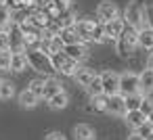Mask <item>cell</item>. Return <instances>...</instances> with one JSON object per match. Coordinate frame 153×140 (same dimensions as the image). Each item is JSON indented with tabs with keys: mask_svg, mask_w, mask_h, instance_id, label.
I'll list each match as a JSON object with an SVG mask.
<instances>
[{
	"mask_svg": "<svg viewBox=\"0 0 153 140\" xmlns=\"http://www.w3.org/2000/svg\"><path fill=\"white\" fill-rule=\"evenodd\" d=\"M74 29H76L78 36L82 38V42H86V40H90V42H105V40H107L103 25H99L97 21L86 19V17H84V19H78L76 25H74Z\"/></svg>",
	"mask_w": 153,
	"mask_h": 140,
	"instance_id": "6da1fadb",
	"label": "cell"
},
{
	"mask_svg": "<svg viewBox=\"0 0 153 140\" xmlns=\"http://www.w3.org/2000/svg\"><path fill=\"white\" fill-rule=\"evenodd\" d=\"M25 59H27V65L32 69H36L38 73H44V75L53 77L51 73L55 71V67H53V61H51V57L46 52H42L40 48H25Z\"/></svg>",
	"mask_w": 153,
	"mask_h": 140,
	"instance_id": "7a4b0ae2",
	"label": "cell"
},
{
	"mask_svg": "<svg viewBox=\"0 0 153 140\" xmlns=\"http://www.w3.org/2000/svg\"><path fill=\"white\" fill-rule=\"evenodd\" d=\"M124 21H126L128 27H132V29H136V32L147 25L145 7L138 2V0H134V2H130V4L126 7V11H124Z\"/></svg>",
	"mask_w": 153,
	"mask_h": 140,
	"instance_id": "3957f363",
	"label": "cell"
},
{
	"mask_svg": "<svg viewBox=\"0 0 153 140\" xmlns=\"http://www.w3.org/2000/svg\"><path fill=\"white\" fill-rule=\"evenodd\" d=\"M120 94H124V96L140 94L138 73H132V71H124V73H120Z\"/></svg>",
	"mask_w": 153,
	"mask_h": 140,
	"instance_id": "277c9868",
	"label": "cell"
},
{
	"mask_svg": "<svg viewBox=\"0 0 153 140\" xmlns=\"http://www.w3.org/2000/svg\"><path fill=\"white\" fill-rule=\"evenodd\" d=\"M51 61H53L55 71H59V73H63V75H71V77H74V73L78 71V63H76V61H71L69 57H65L63 52L53 55V57H51Z\"/></svg>",
	"mask_w": 153,
	"mask_h": 140,
	"instance_id": "5b68a950",
	"label": "cell"
},
{
	"mask_svg": "<svg viewBox=\"0 0 153 140\" xmlns=\"http://www.w3.org/2000/svg\"><path fill=\"white\" fill-rule=\"evenodd\" d=\"M97 17H99L101 23H109L115 17H120V9H117V4L113 0H103V2H99V7H97Z\"/></svg>",
	"mask_w": 153,
	"mask_h": 140,
	"instance_id": "8992f818",
	"label": "cell"
},
{
	"mask_svg": "<svg viewBox=\"0 0 153 140\" xmlns=\"http://www.w3.org/2000/svg\"><path fill=\"white\" fill-rule=\"evenodd\" d=\"M101 84H103V94H107V96L120 94V73L103 71L101 73Z\"/></svg>",
	"mask_w": 153,
	"mask_h": 140,
	"instance_id": "52a82bcc",
	"label": "cell"
},
{
	"mask_svg": "<svg viewBox=\"0 0 153 140\" xmlns=\"http://www.w3.org/2000/svg\"><path fill=\"white\" fill-rule=\"evenodd\" d=\"M103 29H105V38H107V40L117 42V40L122 38V34L126 32V21H124L122 17H115V19L109 21V23H103Z\"/></svg>",
	"mask_w": 153,
	"mask_h": 140,
	"instance_id": "ba28073f",
	"label": "cell"
},
{
	"mask_svg": "<svg viewBox=\"0 0 153 140\" xmlns=\"http://www.w3.org/2000/svg\"><path fill=\"white\" fill-rule=\"evenodd\" d=\"M105 113H109V115H113V117H120V115L124 117V115H126V96H124V94H113V96H109Z\"/></svg>",
	"mask_w": 153,
	"mask_h": 140,
	"instance_id": "9c48e42d",
	"label": "cell"
},
{
	"mask_svg": "<svg viewBox=\"0 0 153 140\" xmlns=\"http://www.w3.org/2000/svg\"><path fill=\"white\" fill-rule=\"evenodd\" d=\"M63 55H65V57H69L71 61L80 63V61H84V59L88 57V48H86V44H84V42H80V44H69V46H65V48H63Z\"/></svg>",
	"mask_w": 153,
	"mask_h": 140,
	"instance_id": "30bf717a",
	"label": "cell"
},
{
	"mask_svg": "<svg viewBox=\"0 0 153 140\" xmlns=\"http://www.w3.org/2000/svg\"><path fill=\"white\" fill-rule=\"evenodd\" d=\"M59 92H63V84L59 77H46L44 80V90H42V98L51 100L53 96H57Z\"/></svg>",
	"mask_w": 153,
	"mask_h": 140,
	"instance_id": "8fae6325",
	"label": "cell"
},
{
	"mask_svg": "<svg viewBox=\"0 0 153 140\" xmlns=\"http://www.w3.org/2000/svg\"><path fill=\"white\" fill-rule=\"evenodd\" d=\"M124 121H126V125H128V127H132V130L136 132L140 125H145V123H147V115H145L140 109H138V111H126Z\"/></svg>",
	"mask_w": 153,
	"mask_h": 140,
	"instance_id": "7c38bea8",
	"label": "cell"
},
{
	"mask_svg": "<svg viewBox=\"0 0 153 140\" xmlns=\"http://www.w3.org/2000/svg\"><path fill=\"white\" fill-rule=\"evenodd\" d=\"M138 84H140V94L149 96L153 92V69H143L138 73Z\"/></svg>",
	"mask_w": 153,
	"mask_h": 140,
	"instance_id": "4fadbf2b",
	"label": "cell"
},
{
	"mask_svg": "<svg viewBox=\"0 0 153 140\" xmlns=\"http://www.w3.org/2000/svg\"><path fill=\"white\" fill-rule=\"evenodd\" d=\"M94 77H97V73H94V69H90V67H78V71L74 73V80H76L80 86H84V88H88Z\"/></svg>",
	"mask_w": 153,
	"mask_h": 140,
	"instance_id": "5bb4252c",
	"label": "cell"
},
{
	"mask_svg": "<svg viewBox=\"0 0 153 140\" xmlns=\"http://www.w3.org/2000/svg\"><path fill=\"white\" fill-rule=\"evenodd\" d=\"M138 46H143L149 52H153V27L145 25L143 29H138Z\"/></svg>",
	"mask_w": 153,
	"mask_h": 140,
	"instance_id": "9a60e30c",
	"label": "cell"
},
{
	"mask_svg": "<svg viewBox=\"0 0 153 140\" xmlns=\"http://www.w3.org/2000/svg\"><path fill=\"white\" fill-rule=\"evenodd\" d=\"M17 100H19V105L23 107V109H34L36 105H38V100H40V96H36L32 90H23V92H19V96H17Z\"/></svg>",
	"mask_w": 153,
	"mask_h": 140,
	"instance_id": "2e32d148",
	"label": "cell"
},
{
	"mask_svg": "<svg viewBox=\"0 0 153 140\" xmlns=\"http://www.w3.org/2000/svg\"><path fill=\"white\" fill-rule=\"evenodd\" d=\"M74 138L76 140H94V130L88 123H78L74 127Z\"/></svg>",
	"mask_w": 153,
	"mask_h": 140,
	"instance_id": "e0dca14e",
	"label": "cell"
},
{
	"mask_svg": "<svg viewBox=\"0 0 153 140\" xmlns=\"http://www.w3.org/2000/svg\"><path fill=\"white\" fill-rule=\"evenodd\" d=\"M59 38H61V42H63L65 46H69V44H80V42H82V38L78 36V32H76L74 27H65V29L59 34Z\"/></svg>",
	"mask_w": 153,
	"mask_h": 140,
	"instance_id": "ac0fdd59",
	"label": "cell"
},
{
	"mask_svg": "<svg viewBox=\"0 0 153 140\" xmlns=\"http://www.w3.org/2000/svg\"><path fill=\"white\" fill-rule=\"evenodd\" d=\"M67 102H69V96H67V92L63 90V92H59L57 96H53V98L48 100V107H51L53 111H61V109L67 107Z\"/></svg>",
	"mask_w": 153,
	"mask_h": 140,
	"instance_id": "d6986e66",
	"label": "cell"
},
{
	"mask_svg": "<svg viewBox=\"0 0 153 140\" xmlns=\"http://www.w3.org/2000/svg\"><path fill=\"white\" fill-rule=\"evenodd\" d=\"M30 65H27V59H25V52H17V55H13V63H11V71H17V73H21V71H25Z\"/></svg>",
	"mask_w": 153,
	"mask_h": 140,
	"instance_id": "ffe728a7",
	"label": "cell"
},
{
	"mask_svg": "<svg viewBox=\"0 0 153 140\" xmlns=\"http://www.w3.org/2000/svg\"><path fill=\"white\" fill-rule=\"evenodd\" d=\"M13 94H15V84L9 80H2V84H0V98L9 100V98H13Z\"/></svg>",
	"mask_w": 153,
	"mask_h": 140,
	"instance_id": "44dd1931",
	"label": "cell"
},
{
	"mask_svg": "<svg viewBox=\"0 0 153 140\" xmlns=\"http://www.w3.org/2000/svg\"><path fill=\"white\" fill-rule=\"evenodd\" d=\"M143 94H132V96H126V111H138L140 105H143Z\"/></svg>",
	"mask_w": 153,
	"mask_h": 140,
	"instance_id": "7402d4cb",
	"label": "cell"
},
{
	"mask_svg": "<svg viewBox=\"0 0 153 140\" xmlns=\"http://www.w3.org/2000/svg\"><path fill=\"white\" fill-rule=\"evenodd\" d=\"M11 63H13V52L2 50L0 52V71H11Z\"/></svg>",
	"mask_w": 153,
	"mask_h": 140,
	"instance_id": "603a6c76",
	"label": "cell"
},
{
	"mask_svg": "<svg viewBox=\"0 0 153 140\" xmlns=\"http://www.w3.org/2000/svg\"><path fill=\"white\" fill-rule=\"evenodd\" d=\"M90 100H92V109H94V111H105L109 96H107V94H99V96H90Z\"/></svg>",
	"mask_w": 153,
	"mask_h": 140,
	"instance_id": "cb8c5ba5",
	"label": "cell"
},
{
	"mask_svg": "<svg viewBox=\"0 0 153 140\" xmlns=\"http://www.w3.org/2000/svg\"><path fill=\"white\" fill-rule=\"evenodd\" d=\"M88 90V94L90 96H99V94H103V84H101V75H97L92 82H90V86L86 88Z\"/></svg>",
	"mask_w": 153,
	"mask_h": 140,
	"instance_id": "d4e9b609",
	"label": "cell"
},
{
	"mask_svg": "<svg viewBox=\"0 0 153 140\" xmlns=\"http://www.w3.org/2000/svg\"><path fill=\"white\" fill-rule=\"evenodd\" d=\"M9 23H13L11 21V11H9V7L0 4V27H7Z\"/></svg>",
	"mask_w": 153,
	"mask_h": 140,
	"instance_id": "484cf974",
	"label": "cell"
},
{
	"mask_svg": "<svg viewBox=\"0 0 153 140\" xmlns=\"http://www.w3.org/2000/svg\"><path fill=\"white\" fill-rule=\"evenodd\" d=\"M27 90H32L36 96H40L42 98V90H44V80H32L30 82V86H27Z\"/></svg>",
	"mask_w": 153,
	"mask_h": 140,
	"instance_id": "4316f807",
	"label": "cell"
},
{
	"mask_svg": "<svg viewBox=\"0 0 153 140\" xmlns=\"http://www.w3.org/2000/svg\"><path fill=\"white\" fill-rule=\"evenodd\" d=\"M136 134H138V136H143V138H145V140H149V138H151V136H153V125H151V123H149V121H147V123H145V125H140V127H138V130H136Z\"/></svg>",
	"mask_w": 153,
	"mask_h": 140,
	"instance_id": "83f0119b",
	"label": "cell"
},
{
	"mask_svg": "<svg viewBox=\"0 0 153 140\" xmlns=\"http://www.w3.org/2000/svg\"><path fill=\"white\" fill-rule=\"evenodd\" d=\"M2 50H11V40H9V34L4 29L0 32V52Z\"/></svg>",
	"mask_w": 153,
	"mask_h": 140,
	"instance_id": "f1b7e54d",
	"label": "cell"
},
{
	"mask_svg": "<svg viewBox=\"0 0 153 140\" xmlns=\"http://www.w3.org/2000/svg\"><path fill=\"white\" fill-rule=\"evenodd\" d=\"M140 111H143L145 115H149V113L153 111V98L145 96V98H143V105H140Z\"/></svg>",
	"mask_w": 153,
	"mask_h": 140,
	"instance_id": "f546056e",
	"label": "cell"
},
{
	"mask_svg": "<svg viewBox=\"0 0 153 140\" xmlns=\"http://www.w3.org/2000/svg\"><path fill=\"white\" fill-rule=\"evenodd\" d=\"M145 17H147V25L153 27V4L145 7Z\"/></svg>",
	"mask_w": 153,
	"mask_h": 140,
	"instance_id": "4dcf8cb0",
	"label": "cell"
},
{
	"mask_svg": "<svg viewBox=\"0 0 153 140\" xmlns=\"http://www.w3.org/2000/svg\"><path fill=\"white\" fill-rule=\"evenodd\" d=\"M44 140H67V138H65V134H61V132H51Z\"/></svg>",
	"mask_w": 153,
	"mask_h": 140,
	"instance_id": "1f68e13d",
	"label": "cell"
},
{
	"mask_svg": "<svg viewBox=\"0 0 153 140\" xmlns=\"http://www.w3.org/2000/svg\"><path fill=\"white\" fill-rule=\"evenodd\" d=\"M126 140H145V138H143V136H138L136 132H132V134H130V136H128Z\"/></svg>",
	"mask_w": 153,
	"mask_h": 140,
	"instance_id": "d6a6232c",
	"label": "cell"
},
{
	"mask_svg": "<svg viewBox=\"0 0 153 140\" xmlns=\"http://www.w3.org/2000/svg\"><path fill=\"white\" fill-rule=\"evenodd\" d=\"M147 69H153V52L149 55V61H147Z\"/></svg>",
	"mask_w": 153,
	"mask_h": 140,
	"instance_id": "836d02e7",
	"label": "cell"
},
{
	"mask_svg": "<svg viewBox=\"0 0 153 140\" xmlns=\"http://www.w3.org/2000/svg\"><path fill=\"white\" fill-rule=\"evenodd\" d=\"M147 121H149V123H151V125H153V111H151V113H149V115H147Z\"/></svg>",
	"mask_w": 153,
	"mask_h": 140,
	"instance_id": "e575fe53",
	"label": "cell"
},
{
	"mask_svg": "<svg viewBox=\"0 0 153 140\" xmlns=\"http://www.w3.org/2000/svg\"><path fill=\"white\" fill-rule=\"evenodd\" d=\"M23 2H34V4H38V2H42V0H23Z\"/></svg>",
	"mask_w": 153,
	"mask_h": 140,
	"instance_id": "d590c367",
	"label": "cell"
},
{
	"mask_svg": "<svg viewBox=\"0 0 153 140\" xmlns=\"http://www.w3.org/2000/svg\"><path fill=\"white\" fill-rule=\"evenodd\" d=\"M57 2H67V0H57Z\"/></svg>",
	"mask_w": 153,
	"mask_h": 140,
	"instance_id": "8d00e7d4",
	"label": "cell"
},
{
	"mask_svg": "<svg viewBox=\"0 0 153 140\" xmlns=\"http://www.w3.org/2000/svg\"><path fill=\"white\" fill-rule=\"evenodd\" d=\"M149 140H153V136H151V138H149Z\"/></svg>",
	"mask_w": 153,
	"mask_h": 140,
	"instance_id": "74e56055",
	"label": "cell"
},
{
	"mask_svg": "<svg viewBox=\"0 0 153 140\" xmlns=\"http://www.w3.org/2000/svg\"><path fill=\"white\" fill-rule=\"evenodd\" d=\"M0 84H2V80H0Z\"/></svg>",
	"mask_w": 153,
	"mask_h": 140,
	"instance_id": "f35d334b",
	"label": "cell"
},
{
	"mask_svg": "<svg viewBox=\"0 0 153 140\" xmlns=\"http://www.w3.org/2000/svg\"><path fill=\"white\" fill-rule=\"evenodd\" d=\"M0 32H2V27H0Z\"/></svg>",
	"mask_w": 153,
	"mask_h": 140,
	"instance_id": "ab89813d",
	"label": "cell"
}]
</instances>
